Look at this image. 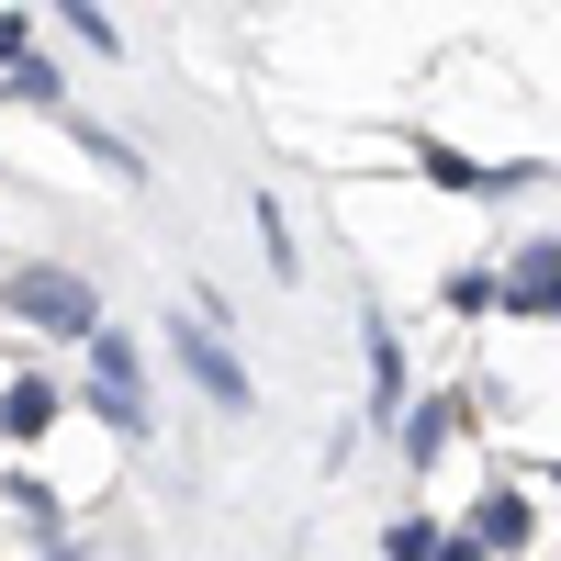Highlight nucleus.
Instances as JSON below:
<instances>
[{
  "label": "nucleus",
  "instance_id": "nucleus-1",
  "mask_svg": "<svg viewBox=\"0 0 561 561\" xmlns=\"http://www.w3.org/2000/svg\"><path fill=\"white\" fill-rule=\"evenodd\" d=\"M12 304L23 325H57V337H90V325H102V293H90V280H68V270H12Z\"/></svg>",
  "mask_w": 561,
  "mask_h": 561
},
{
  "label": "nucleus",
  "instance_id": "nucleus-2",
  "mask_svg": "<svg viewBox=\"0 0 561 561\" xmlns=\"http://www.w3.org/2000/svg\"><path fill=\"white\" fill-rule=\"evenodd\" d=\"M505 304H528V314H561V248H528L517 270H505Z\"/></svg>",
  "mask_w": 561,
  "mask_h": 561
},
{
  "label": "nucleus",
  "instance_id": "nucleus-3",
  "mask_svg": "<svg viewBox=\"0 0 561 561\" xmlns=\"http://www.w3.org/2000/svg\"><path fill=\"white\" fill-rule=\"evenodd\" d=\"M45 427H57V382L34 370V382H12V393H0V438H45Z\"/></svg>",
  "mask_w": 561,
  "mask_h": 561
},
{
  "label": "nucleus",
  "instance_id": "nucleus-4",
  "mask_svg": "<svg viewBox=\"0 0 561 561\" xmlns=\"http://www.w3.org/2000/svg\"><path fill=\"white\" fill-rule=\"evenodd\" d=\"M472 539H483V550H528V494H483Z\"/></svg>",
  "mask_w": 561,
  "mask_h": 561
},
{
  "label": "nucleus",
  "instance_id": "nucleus-5",
  "mask_svg": "<svg viewBox=\"0 0 561 561\" xmlns=\"http://www.w3.org/2000/svg\"><path fill=\"white\" fill-rule=\"evenodd\" d=\"M438 438H449V404H415V415H404V449L438 460Z\"/></svg>",
  "mask_w": 561,
  "mask_h": 561
},
{
  "label": "nucleus",
  "instance_id": "nucleus-6",
  "mask_svg": "<svg viewBox=\"0 0 561 561\" xmlns=\"http://www.w3.org/2000/svg\"><path fill=\"white\" fill-rule=\"evenodd\" d=\"M0 68H34V12H0Z\"/></svg>",
  "mask_w": 561,
  "mask_h": 561
},
{
  "label": "nucleus",
  "instance_id": "nucleus-7",
  "mask_svg": "<svg viewBox=\"0 0 561 561\" xmlns=\"http://www.w3.org/2000/svg\"><path fill=\"white\" fill-rule=\"evenodd\" d=\"M382 550H393V561H438V528H427V517H404V528H393Z\"/></svg>",
  "mask_w": 561,
  "mask_h": 561
},
{
  "label": "nucleus",
  "instance_id": "nucleus-8",
  "mask_svg": "<svg viewBox=\"0 0 561 561\" xmlns=\"http://www.w3.org/2000/svg\"><path fill=\"white\" fill-rule=\"evenodd\" d=\"M438 561H483V539H438Z\"/></svg>",
  "mask_w": 561,
  "mask_h": 561
}]
</instances>
